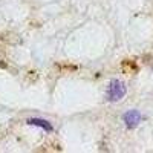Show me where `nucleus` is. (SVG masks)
<instances>
[{
    "mask_svg": "<svg viewBox=\"0 0 153 153\" xmlns=\"http://www.w3.org/2000/svg\"><path fill=\"white\" fill-rule=\"evenodd\" d=\"M126 92H127V89H126V84L123 81L112 80L110 84H109V87H107L106 97H107L109 101H113V103H115V101H120L121 98H124Z\"/></svg>",
    "mask_w": 153,
    "mask_h": 153,
    "instance_id": "obj_1",
    "label": "nucleus"
},
{
    "mask_svg": "<svg viewBox=\"0 0 153 153\" xmlns=\"http://www.w3.org/2000/svg\"><path fill=\"white\" fill-rule=\"evenodd\" d=\"M126 126L129 127V129H135V127L141 123L143 117H141V113H139L138 110H129V112H126L124 113V117H123Z\"/></svg>",
    "mask_w": 153,
    "mask_h": 153,
    "instance_id": "obj_2",
    "label": "nucleus"
},
{
    "mask_svg": "<svg viewBox=\"0 0 153 153\" xmlns=\"http://www.w3.org/2000/svg\"><path fill=\"white\" fill-rule=\"evenodd\" d=\"M29 126H37V127H42V129H45L46 132H52V126H51L49 121L46 120H42V118H31L26 121Z\"/></svg>",
    "mask_w": 153,
    "mask_h": 153,
    "instance_id": "obj_3",
    "label": "nucleus"
}]
</instances>
